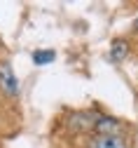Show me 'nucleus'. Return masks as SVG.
<instances>
[{"label":"nucleus","mask_w":138,"mask_h":148,"mask_svg":"<svg viewBox=\"0 0 138 148\" xmlns=\"http://www.w3.org/2000/svg\"><path fill=\"white\" fill-rule=\"evenodd\" d=\"M96 127H98V129H115V127H117V122H115V120H110V118H103Z\"/></svg>","instance_id":"39448f33"},{"label":"nucleus","mask_w":138,"mask_h":148,"mask_svg":"<svg viewBox=\"0 0 138 148\" xmlns=\"http://www.w3.org/2000/svg\"><path fill=\"white\" fill-rule=\"evenodd\" d=\"M89 148H124V141L117 134H101L91 141Z\"/></svg>","instance_id":"f03ea898"},{"label":"nucleus","mask_w":138,"mask_h":148,"mask_svg":"<svg viewBox=\"0 0 138 148\" xmlns=\"http://www.w3.org/2000/svg\"><path fill=\"white\" fill-rule=\"evenodd\" d=\"M54 57H56V54H54L52 49H37V52H33V64L45 66V64H52Z\"/></svg>","instance_id":"7ed1b4c3"},{"label":"nucleus","mask_w":138,"mask_h":148,"mask_svg":"<svg viewBox=\"0 0 138 148\" xmlns=\"http://www.w3.org/2000/svg\"><path fill=\"white\" fill-rule=\"evenodd\" d=\"M124 54H126V45H124V40H117L115 42V47H112V59H124Z\"/></svg>","instance_id":"20e7f679"},{"label":"nucleus","mask_w":138,"mask_h":148,"mask_svg":"<svg viewBox=\"0 0 138 148\" xmlns=\"http://www.w3.org/2000/svg\"><path fill=\"white\" fill-rule=\"evenodd\" d=\"M0 87H3L10 97H14L19 92V80H16V75H14V71H12L10 64L0 66Z\"/></svg>","instance_id":"f257e3e1"}]
</instances>
